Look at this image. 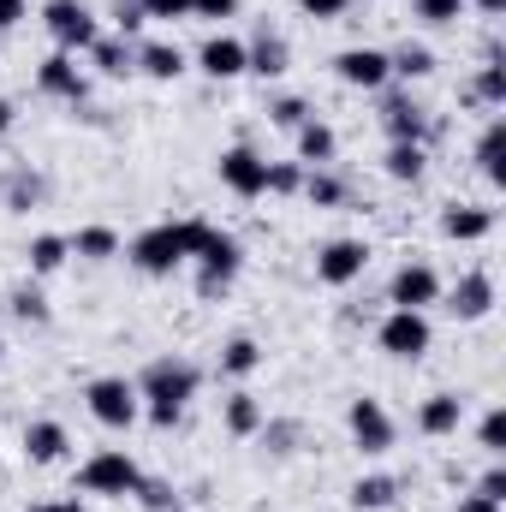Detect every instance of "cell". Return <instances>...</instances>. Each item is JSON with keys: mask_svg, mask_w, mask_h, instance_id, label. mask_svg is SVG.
Masks as SVG:
<instances>
[{"mask_svg": "<svg viewBox=\"0 0 506 512\" xmlns=\"http://www.w3.org/2000/svg\"><path fill=\"white\" fill-rule=\"evenodd\" d=\"M483 447H489L495 459L506 453V411H489V417H483Z\"/></svg>", "mask_w": 506, "mask_h": 512, "instance_id": "obj_40", "label": "cell"}, {"mask_svg": "<svg viewBox=\"0 0 506 512\" xmlns=\"http://www.w3.org/2000/svg\"><path fill=\"white\" fill-rule=\"evenodd\" d=\"M137 399H143V411H149L155 429H173L179 411L197 399V364H185V358H155V364L143 370V382H137Z\"/></svg>", "mask_w": 506, "mask_h": 512, "instance_id": "obj_1", "label": "cell"}, {"mask_svg": "<svg viewBox=\"0 0 506 512\" xmlns=\"http://www.w3.org/2000/svg\"><path fill=\"white\" fill-rule=\"evenodd\" d=\"M6 131H12V102L0 96V137H6Z\"/></svg>", "mask_w": 506, "mask_h": 512, "instance_id": "obj_48", "label": "cell"}, {"mask_svg": "<svg viewBox=\"0 0 506 512\" xmlns=\"http://www.w3.org/2000/svg\"><path fill=\"white\" fill-rule=\"evenodd\" d=\"M447 310H453L459 322H477V316H489V310H495V280H489L483 268H471V274L453 286V304H447Z\"/></svg>", "mask_w": 506, "mask_h": 512, "instance_id": "obj_16", "label": "cell"}, {"mask_svg": "<svg viewBox=\"0 0 506 512\" xmlns=\"http://www.w3.org/2000/svg\"><path fill=\"white\" fill-rule=\"evenodd\" d=\"M42 24H48V36H54L60 54H90L96 36H102L96 12H90L84 0H48V6H42Z\"/></svg>", "mask_w": 506, "mask_h": 512, "instance_id": "obj_4", "label": "cell"}, {"mask_svg": "<svg viewBox=\"0 0 506 512\" xmlns=\"http://www.w3.org/2000/svg\"><path fill=\"white\" fill-rule=\"evenodd\" d=\"M12 316H18L24 328H42V322H48L54 310H48V298H42L36 286H18V292H12Z\"/></svg>", "mask_w": 506, "mask_h": 512, "instance_id": "obj_33", "label": "cell"}, {"mask_svg": "<svg viewBox=\"0 0 506 512\" xmlns=\"http://www.w3.org/2000/svg\"><path fill=\"white\" fill-rule=\"evenodd\" d=\"M453 512H501V507H495V501H483V495H465Z\"/></svg>", "mask_w": 506, "mask_h": 512, "instance_id": "obj_47", "label": "cell"}, {"mask_svg": "<svg viewBox=\"0 0 506 512\" xmlns=\"http://www.w3.org/2000/svg\"><path fill=\"white\" fill-rule=\"evenodd\" d=\"M137 501H143L149 512H173V507H179L173 483H161V477H143V483H137Z\"/></svg>", "mask_w": 506, "mask_h": 512, "instance_id": "obj_36", "label": "cell"}, {"mask_svg": "<svg viewBox=\"0 0 506 512\" xmlns=\"http://www.w3.org/2000/svg\"><path fill=\"white\" fill-rule=\"evenodd\" d=\"M346 429H352L358 453H370V459H381V453L393 447V417H387V405H381V399H370V393L346 405Z\"/></svg>", "mask_w": 506, "mask_h": 512, "instance_id": "obj_8", "label": "cell"}, {"mask_svg": "<svg viewBox=\"0 0 506 512\" xmlns=\"http://www.w3.org/2000/svg\"><path fill=\"white\" fill-rule=\"evenodd\" d=\"M268 120H274V126H286V131H298L304 120H310V108H304L298 96H280V102L268 108Z\"/></svg>", "mask_w": 506, "mask_h": 512, "instance_id": "obj_38", "label": "cell"}, {"mask_svg": "<svg viewBox=\"0 0 506 512\" xmlns=\"http://www.w3.org/2000/svg\"><path fill=\"white\" fill-rule=\"evenodd\" d=\"M24 18V0H0V30H12Z\"/></svg>", "mask_w": 506, "mask_h": 512, "instance_id": "obj_46", "label": "cell"}, {"mask_svg": "<svg viewBox=\"0 0 506 512\" xmlns=\"http://www.w3.org/2000/svg\"><path fill=\"white\" fill-rule=\"evenodd\" d=\"M477 167L489 173V185H506V120H489L483 143H477Z\"/></svg>", "mask_w": 506, "mask_h": 512, "instance_id": "obj_26", "label": "cell"}, {"mask_svg": "<svg viewBox=\"0 0 506 512\" xmlns=\"http://www.w3.org/2000/svg\"><path fill=\"white\" fill-rule=\"evenodd\" d=\"M477 495H483V501H495V507L506 501V471H501V465H489V471H483V483H477Z\"/></svg>", "mask_w": 506, "mask_h": 512, "instance_id": "obj_43", "label": "cell"}, {"mask_svg": "<svg viewBox=\"0 0 506 512\" xmlns=\"http://www.w3.org/2000/svg\"><path fill=\"white\" fill-rule=\"evenodd\" d=\"M381 167H387V179H399V185H417V179H423V167H429V149H423V143H393Z\"/></svg>", "mask_w": 506, "mask_h": 512, "instance_id": "obj_25", "label": "cell"}, {"mask_svg": "<svg viewBox=\"0 0 506 512\" xmlns=\"http://www.w3.org/2000/svg\"><path fill=\"white\" fill-rule=\"evenodd\" d=\"M72 256L108 262V256H120V233H114V227H78V233H72Z\"/></svg>", "mask_w": 506, "mask_h": 512, "instance_id": "obj_28", "label": "cell"}, {"mask_svg": "<svg viewBox=\"0 0 506 512\" xmlns=\"http://www.w3.org/2000/svg\"><path fill=\"white\" fill-rule=\"evenodd\" d=\"M286 60H292V48H286V36H274V30H262L256 42H245V72H256V78H280Z\"/></svg>", "mask_w": 506, "mask_h": 512, "instance_id": "obj_19", "label": "cell"}, {"mask_svg": "<svg viewBox=\"0 0 506 512\" xmlns=\"http://www.w3.org/2000/svg\"><path fill=\"white\" fill-rule=\"evenodd\" d=\"M0 191H6V209L30 215V209L48 197V179H42V173H30V167H18V173H6V185H0Z\"/></svg>", "mask_w": 506, "mask_h": 512, "instance_id": "obj_23", "label": "cell"}, {"mask_svg": "<svg viewBox=\"0 0 506 512\" xmlns=\"http://www.w3.org/2000/svg\"><path fill=\"white\" fill-rule=\"evenodd\" d=\"M24 256H30V274H60L66 256H72V239H66V233H36Z\"/></svg>", "mask_w": 506, "mask_h": 512, "instance_id": "obj_24", "label": "cell"}, {"mask_svg": "<svg viewBox=\"0 0 506 512\" xmlns=\"http://www.w3.org/2000/svg\"><path fill=\"white\" fill-rule=\"evenodd\" d=\"M471 96H477V102H489V108H501V102H506V66H501V60H489V66L477 72V90H471Z\"/></svg>", "mask_w": 506, "mask_h": 512, "instance_id": "obj_35", "label": "cell"}, {"mask_svg": "<svg viewBox=\"0 0 506 512\" xmlns=\"http://www.w3.org/2000/svg\"><path fill=\"white\" fill-rule=\"evenodd\" d=\"M197 66L209 72V78H245V42L239 36H209L203 42V54H197Z\"/></svg>", "mask_w": 506, "mask_h": 512, "instance_id": "obj_17", "label": "cell"}, {"mask_svg": "<svg viewBox=\"0 0 506 512\" xmlns=\"http://www.w3.org/2000/svg\"><path fill=\"white\" fill-rule=\"evenodd\" d=\"M191 262H203V274H197V292H203V298H221V292L239 280L245 251H239V239H233V233H209V239H203V251L191 256Z\"/></svg>", "mask_w": 506, "mask_h": 512, "instance_id": "obj_6", "label": "cell"}, {"mask_svg": "<svg viewBox=\"0 0 506 512\" xmlns=\"http://www.w3.org/2000/svg\"><path fill=\"white\" fill-rule=\"evenodd\" d=\"M262 423H268V417H262V399H256V393H233V399H227V429H233V435H256Z\"/></svg>", "mask_w": 506, "mask_h": 512, "instance_id": "obj_31", "label": "cell"}, {"mask_svg": "<svg viewBox=\"0 0 506 512\" xmlns=\"http://www.w3.org/2000/svg\"><path fill=\"white\" fill-rule=\"evenodd\" d=\"M376 340H381V352H387V358L417 364V358L429 352V340H435V334H429V316H423V310H393V316L376 328Z\"/></svg>", "mask_w": 506, "mask_h": 512, "instance_id": "obj_7", "label": "cell"}, {"mask_svg": "<svg viewBox=\"0 0 506 512\" xmlns=\"http://www.w3.org/2000/svg\"><path fill=\"white\" fill-rule=\"evenodd\" d=\"M256 364H262V346H256L251 334H239V340L221 346V376H251Z\"/></svg>", "mask_w": 506, "mask_h": 512, "instance_id": "obj_30", "label": "cell"}, {"mask_svg": "<svg viewBox=\"0 0 506 512\" xmlns=\"http://www.w3.org/2000/svg\"><path fill=\"white\" fill-rule=\"evenodd\" d=\"M0 358H6V340H0Z\"/></svg>", "mask_w": 506, "mask_h": 512, "instance_id": "obj_51", "label": "cell"}, {"mask_svg": "<svg viewBox=\"0 0 506 512\" xmlns=\"http://www.w3.org/2000/svg\"><path fill=\"white\" fill-rule=\"evenodd\" d=\"M209 233H215L209 221H161V227H149V233L131 239V262L161 280V274H173L179 262H191V256L203 251Z\"/></svg>", "mask_w": 506, "mask_h": 512, "instance_id": "obj_2", "label": "cell"}, {"mask_svg": "<svg viewBox=\"0 0 506 512\" xmlns=\"http://www.w3.org/2000/svg\"><path fill=\"white\" fill-rule=\"evenodd\" d=\"M90 60H96L102 78H131V72H137V48H131L126 36H96Z\"/></svg>", "mask_w": 506, "mask_h": 512, "instance_id": "obj_22", "label": "cell"}, {"mask_svg": "<svg viewBox=\"0 0 506 512\" xmlns=\"http://www.w3.org/2000/svg\"><path fill=\"white\" fill-rule=\"evenodd\" d=\"M66 447H72V441H66V429H60L54 417H36V423L24 429V459H30V465H54V459H66Z\"/></svg>", "mask_w": 506, "mask_h": 512, "instance_id": "obj_18", "label": "cell"}, {"mask_svg": "<svg viewBox=\"0 0 506 512\" xmlns=\"http://www.w3.org/2000/svg\"><path fill=\"white\" fill-rule=\"evenodd\" d=\"M387 66H393V78H429L435 72V54L423 42H405L399 54H387Z\"/></svg>", "mask_w": 506, "mask_h": 512, "instance_id": "obj_32", "label": "cell"}, {"mask_svg": "<svg viewBox=\"0 0 506 512\" xmlns=\"http://www.w3.org/2000/svg\"><path fill=\"white\" fill-rule=\"evenodd\" d=\"M387 298H393V310H429V304L441 298V274H435L429 262H405V268L393 274Z\"/></svg>", "mask_w": 506, "mask_h": 512, "instance_id": "obj_12", "label": "cell"}, {"mask_svg": "<svg viewBox=\"0 0 506 512\" xmlns=\"http://www.w3.org/2000/svg\"><path fill=\"white\" fill-rule=\"evenodd\" d=\"M221 185L233 191V197H262L268 191V161L256 155L251 143H233V149H221Z\"/></svg>", "mask_w": 506, "mask_h": 512, "instance_id": "obj_9", "label": "cell"}, {"mask_svg": "<svg viewBox=\"0 0 506 512\" xmlns=\"http://www.w3.org/2000/svg\"><path fill=\"white\" fill-rule=\"evenodd\" d=\"M268 191H304V167L298 161H268Z\"/></svg>", "mask_w": 506, "mask_h": 512, "instance_id": "obj_37", "label": "cell"}, {"mask_svg": "<svg viewBox=\"0 0 506 512\" xmlns=\"http://www.w3.org/2000/svg\"><path fill=\"white\" fill-rule=\"evenodd\" d=\"M477 6H483V12H506V0H477Z\"/></svg>", "mask_w": 506, "mask_h": 512, "instance_id": "obj_50", "label": "cell"}, {"mask_svg": "<svg viewBox=\"0 0 506 512\" xmlns=\"http://www.w3.org/2000/svg\"><path fill=\"white\" fill-rule=\"evenodd\" d=\"M137 483H143V471H137V459H131L126 447H102L78 471V489L102 495V501H126V495H137Z\"/></svg>", "mask_w": 506, "mask_h": 512, "instance_id": "obj_3", "label": "cell"}, {"mask_svg": "<svg viewBox=\"0 0 506 512\" xmlns=\"http://www.w3.org/2000/svg\"><path fill=\"white\" fill-rule=\"evenodd\" d=\"M399 501V483L393 477H358L352 483V507L358 512H381V507H393Z\"/></svg>", "mask_w": 506, "mask_h": 512, "instance_id": "obj_29", "label": "cell"}, {"mask_svg": "<svg viewBox=\"0 0 506 512\" xmlns=\"http://www.w3.org/2000/svg\"><path fill=\"white\" fill-rule=\"evenodd\" d=\"M84 405H90V417H96L102 429H131V423L143 417L137 382H126V376H96V382L84 387Z\"/></svg>", "mask_w": 506, "mask_h": 512, "instance_id": "obj_5", "label": "cell"}, {"mask_svg": "<svg viewBox=\"0 0 506 512\" xmlns=\"http://www.w3.org/2000/svg\"><path fill=\"white\" fill-rule=\"evenodd\" d=\"M239 0H191V18H233Z\"/></svg>", "mask_w": 506, "mask_h": 512, "instance_id": "obj_45", "label": "cell"}, {"mask_svg": "<svg viewBox=\"0 0 506 512\" xmlns=\"http://www.w3.org/2000/svg\"><path fill=\"white\" fill-rule=\"evenodd\" d=\"M137 72L155 78V84H173V78L185 72V48H179V42H143V48H137Z\"/></svg>", "mask_w": 506, "mask_h": 512, "instance_id": "obj_20", "label": "cell"}, {"mask_svg": "<svg viewBox=\"0 0 506 512\" xmlns=\"http://www.w3.org/2000/svg\"><path fill=\"white\" fill-rule=\"evenodd\" d=\"M364 268H370V245L364 239H328L316 251V280L322 286H352Z\"/></svg>", "mask_w": 506, "mask_h": 512, "instance_id": "obj_10", "label": "cell"}, {"mask_svg": "<svg viewBox=\"0 0 506 512\" xmlns=\"http://www.w3.org/2000/svg\"><path fill=\"white\" fill-rule=\"evenodd\" d=\"M30 512H84L78 501H54V507H30Z\"/></svg>", "mask_w": 506, "mask_h": 512, "instance_id": "obj_49", "label": "cell"}, {"mask_svg": "<svg viewBox=\"0 0 506 512\" xmlns=\"http://www.w3.org/2000/svg\"><path fill=\"white\" fill-rule=\"evenodd\" d=\"M36 84H42V96H60V102H84L90 96V78H84L78 54H60V48L36 66Z\"/></svg>", "mask_w": 506, "mask_h": 512, "instance_id": "obj_11", "label": "cell"}, {"mask_svg": "<svg viewBox=\"0 0 506 512\" xmlns=\"http://www.w3.org/2000/svg\"><path fill=\"white\" fill-rule=\"evenodd\" d=\"M334 72H340V84H352V90H381V84L393 78V66H387L381 48H346V54L334 60Z\"/></svg>", "mask_w": 506, "mask_h": 512, "instance_id": "obj_13", "label": "cell"}, {"mask_svg": "<svg viewBox=\"0 0 506 512\" xmlns=\"http://www.w3.org/2000/svg\"><path fill=\"white\" fill-rule=\"evenodd\" d=\"M465 423V399L459 393H435V399H423V411H417V429L423 435H453Z\"/></svg>", "mask_w": 506, "mask_h": 512, "instance_id": "obj_21", "label": "cell"}, {"mask_svg": "<svg viewBox=\"0 0 506 512\" xmlns=\"http://www.w3.org/2000/svg\"><path fill=\"white\" fill-rule=\"evenodd\" d=\"M304 197H310L316 209H340V197H346V185H340L334 173H304Z\"/></svg>", "mask_w": 506, "mask_h": 512, "instance_id": "obj_34", "label": "cell"}, {"mask_svg": "<svg viewBox=\"0 0 506 512\" xmlns=\"http://www.w3.org/2000/svg\"><path fill=\"white\" fill-rule=\"evenodd\" d=\"M381 126H387L393 143H423V137H429V114H423L411 96H387V102H381Z\"/></svg>", "mask_w": 506, "mask_h": 512, "instance_id": "obj_15", "label": "cell"}, {"mask_svg": "<svg viewBox=\"0 0 506 512\" xmlns=\"http://www.w3.org/2000/svg\"><path fill=\"white\" fill-rule=\"evenodd\" d=\"M143 18H191V0H137Z\"/></svg>", "mask_w": 506, "mask_h": 512, "instance_id": "obj_42", "label": "cell"}, {"mask_svg": "<svg viewBox=\"0 0 506 512\" xmlns=\"http://www.w3.org/2000/svg\"><path fill=\"white\" fill-rule=\"evenodd\" d=\"M441 233L459 239V245H477L495 233V209H477V203H447L441 209Z\"/></svg>", "mask_w": 506, "mask_h": 512, "instance_id": "obj_14", "label": "cell"}, {"mask_svg": "<svg viewBox=\"0 0 506 512\" xmlns=\"http://www.w3.org/2000/svg\"><path fill=\"white\" fill-rule=\"evenodd\" d=\"M346 6H352V0H298V12H304V18H322V24H334Z\"/></svg>", "mask_w": 506, "mask_h": 512, "instance_id": "obj_41", "label": "cell"}, {"mask_svg": "<svg viewBox=\"0 0 506 512\" xmlns=\"http://www.w3.org/2000/svg\"><path fill=\"white\" fill-rule=\"evenodd\" d=\"M334 149H340V137H334V126H322V120H304V126H298V155H304L310 167L334 161Z\"/></svg>", "mask_w": 506, "mask_h": 512, "instance_id": "obj_27", "label": "cell"}, {"mask_svg": "<svg viewBox=\"0 0 506 512\" xmlns=\"http://www.w3.org/2000/svg\"><path fill=\"white\" fill-rule=\"evenodd\" d=\"M465 12V0H417V18L423 24H453Z\"/></svg>", "mask_w": 506, "mask_h": 512, "instance_id": "obj_39", "label": "cell"}, {"mask_svg": "<svg viewBox=\"0 0 506 512\" xmlns=\"http://www.w3.org/2000/svg\"><path fill=\"white\" fill-rule=\"evenodd\" d=\"M114 18H120V36H137V30H143V6H137V0H120V6H114Z\"/></svg>", "mask_w": 506, "mask_h": 512, "instance_id": "obj_44", "label": "cell"}]
</instances>
